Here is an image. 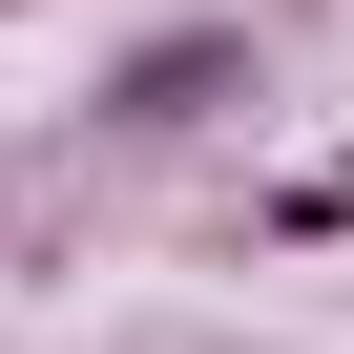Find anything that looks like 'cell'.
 Here are the masks:
<instances>
[{"mask_svg": "<svg viewBox=\"0 0 354 354\" xmlns=\"http://www.w3.org/2000/svg\"><path fill=\"white\" fill-rule=\"evenodd\" d=\"M250 84H271V63H250V21H146V42L104 63V104H84V125H104V146H188V125H209V104H250Z\"/></svg>", "mask_w": 354, "mask_h": 354, "instance_id": "6da1fadb", "label": "cell"}]
</instances>
